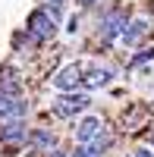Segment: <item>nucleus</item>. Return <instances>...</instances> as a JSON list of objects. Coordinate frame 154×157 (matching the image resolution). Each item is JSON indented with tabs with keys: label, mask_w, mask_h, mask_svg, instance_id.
<instances>
[{
	"label": "nucleus",
	"mask_w": 154,
	"mask_h": 157,
	"mask_svg": "<svg viewBox=\"0 0 154 157\" xmlns=\"http://www.w3.org/2000/svg\"><path fill=\"white\" fill-rule=\"evenodd\" d=\"M22 138H25V123L22 120H3V126H0V141L16 145Z\"/></svg>",
	"instance_id": "423d86ee"
},
{
	"label": "nucleus",
	"mask_w": 154,
	"mask_h": 157,
	"mask_svg": "<svg viewBox=\"0 0 154 157\" xmlns=\"http://www.w3.org/2000/svg\"><path fill=\"white\" fill-rule=\"evenodd\" d=\"M110 78H113L110 69H91L88 75H82V85H85V88H101V85H107Z\"/></svg>",
	"instance_id": "6e6552de"
},
{
	"label": "nucleus",
	"mask_w": 154,
	"mask_h": 157,
	"mask_svg": "<svg viewBox=\"0 0 154 157\" xmlns=\"http://www.w3.org/2000/svg\"><path fill=\"white\" fill-rule=\"evenodd\" d=\"M145 29H148V22H145V19H135V22H132V29H126V32H123L120 38H123L126 44H135L138 38L145 35Z\"/></svg>",
	"instance_id": "1a4fd4ad"
},
{
	"label": "nucleus",
	"mask_w": 154,
	"mask_h": 157,
	"mask_svg": "<svg viewBox=\"0 0 154 157\" xmlns=\"http://www.w3.org/2000/svg\"><path fill=\"white\" fill-rule=\"evenodd\" d=\"M91 98L85 94V91H69V94H63L54 101V113L57 116H75V113H85Z\"/></svg>",
	"instance_id": "f257e3e1"
},
{
	"label": "nucleus",
	"mask_w": 154,
	"mask_h": 157,
	"mask_svg": "<svg viewBox=\"0 0 154 157\" xmlns=\"http://www.w3.org/2000/svg\"><path fill=\"white\" fill-rule=\"evenodd\" d=\"M25 101L19 94H10V91H0V120H22L25 116Z\"/></svg>",
	"instance_id": "7ed1b4c3"
},
{
	"label": "nucleus",
	"mask_w": 154,
	"mask_h": 157,
	"mask_svg": "<svg viewBox=\"0 0 154 157\" xmlns=\"http://www.w3.org/2000/svg\"><path fill=\"white\" fill-rule=\"evenodd\" d=\"M72 157H91V154H88V151H85V148H79V151H75V154H72Z\"/></svg>",
	"instance_id": "ddd939ff"
},
{
	"label": "nucleus",
	"mask_w": 154,
	"mask_h": 157,
	"mask_svg": "<svg viewBox=\"0 0 154 157\" xmlns=\"http://www.w3.org/2000/svg\"><path fill=\"white\" fill-rule=\"evenodd\" d=\"M50 157H66V154H63V151H54V154H50Z\"/></svg>",
	"instance_id": "2eb2a0df"
},
{
	"label": "nucleus",
	"mask_w": 154,
	"mask_h": 157,
	"mask_svg": "<svg viewBox=\"0 0 154 157\" xmlns=\"http://www.w3.org/2000/svg\"><path fill=\"white\" fill-rule=\"evenodd\" d=\"M54 85L60 91H72L75 85H82V66L79 63H69V66H63L57 75H54Z\"/></svg>",
	"instance_id": "39448f33"
},
{
	"label": "nucleus",
	"mask_w": 154,
	"mask_h": 157,
	"mask_svg": "<svg viewBox=\"0 0 154 157\" xmlns=\"http://www.w3.org/2000/svg\"><path fill=\"white\" fill-rule=\"evenodd\" d=\"M29 32H32V38H38V41H41V38H50V35L57 32V16L47 13L44 6L35 10L32 16H29Z\"/></svg>",
	"instance_id": "f03ea898"
},
{
	"label": "nucleus",
	"mask_w": 154,
	"mask_h": 157,
	"mask_svg": "<svg viewBox=\"0 0 154 157\" xmlns=\"http://www.w3.org/2000/svg\"><path fill=\"white\" fill-rule=\"evenodd\" d=\"M91 3H98V0H82V6H91Z\"/></svg>",
	"instance_id": "4468645a"
},
{
	"label": "nucleus",
	"mask_w": 154,
	"mask_h": 157,
	"mask_svg": "<svg viewBox=\"0 0 154 157\" xmlns=\"http://www.w3.org/2000/svg\"><path fill=\"white\" fill-rule=\"evenodd\" d=\"M101 129H104V123H101L98 116H85V120L79 123V129H75V138H79V141H91Z\"/></svg>",
	"instance_id": "0eeeda50"
},
{
	"label": "nucleus",
	"mask_w": 154,
	"mask_h": 157,
	"mask_svg": "<svg viewBox=\"0 0 154 157\" xmlns=\"http://www.w3.org/2000/svg\"><path fill=\"white\" fill-rule=\"evenodd\" d=\"M110 141H113V135H110V132H104V129H101V132L94 135V145H91V151H88V154H91V157H98V154L104 151V148H110Z\"/></svg>",
	"instance_id": "9d476101"
},
{
	"label": "nucleus",
	"mask_w": 154,
	"mask_h": 157,
	"mask_svg": "<svg viewBox=\"0 0 154 157\" xmlns=\"http://www.w3.org/2000/svg\"><path fill=\"white\" fill-rule=\"evenodd\" d=\"M32 141H35V145H41V148H50V145H54V138H50V132H44V129H38V132L32 135Z\"/></svg>",
	"instance_id": "9b49d317"
},
{
	"label": "nucleus",
	"mask_w": 154,
	"mask_h": 157,
	"mask_svg": "<svg viewBox=\"0 0 154 157\" xmlns=\"http://www.w3.org/2000/svg\"><path fill=\"white\" fill-rule=\"evenodd\" d=\"M123 32H126V13L123 10H110L104 16V22H101V38H104V41H113V38H120Z\"/></svg>",
	"instance_id": "20e7f679"
},
{
	"label": "nucleus",
	"mask_w": 154,
	"mask_h": 157,
	"mask_svg": "<svg viewBox=\"0 0 154 157\" xmlns=\"http://www.w3.org/2000/svg\"><path fill=\"white\" fill-rule=\"evenodd\" d=\"M135 157H154V151H151V148H138Z\"/></svg>",
	"instance_id": "f8f14e48"
}]
</instances>
